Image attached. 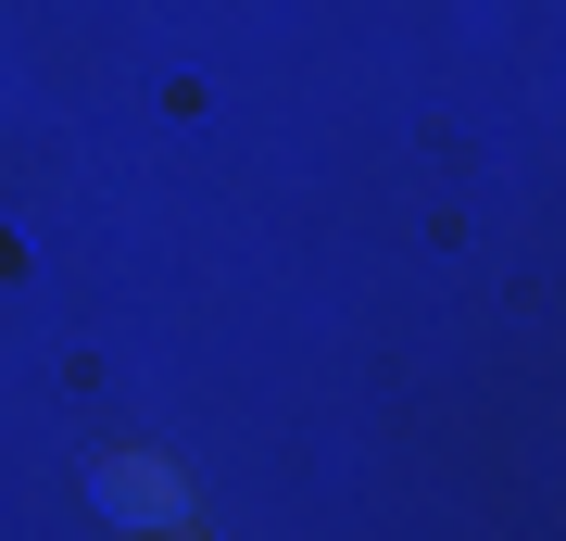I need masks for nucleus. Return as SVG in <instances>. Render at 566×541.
Masks as SVG:
<instances>
[{
  "instance_id": "nucleus-1",
  "label": "nucleus",
  "mask_w": 566,
  "mask_h": 541,
  "mask_svg": "<svg viewBox=\"0 0 566 541\" xmlns=\"http://www.w3.org/2000/svg\"><path fill=\"white\" fill-rule=\"evenodd\" d=\"M88 517L102 529H189V479H177V454H88Z\"/></svg>"
}]
</instances>
